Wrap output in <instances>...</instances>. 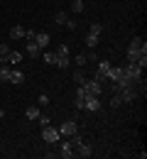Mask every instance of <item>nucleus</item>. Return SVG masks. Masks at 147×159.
Segmentation results:
<instances>
[{"instance_id": "obj_22", "label": "nucleus", "mask_w": 147, "mask_h": 159, "mask_svg": "<svg viewBox=\"0 0 147 159\" xmlns=\"http://www.w3.org/2000/svg\"><path fill=\"white\" fill-rule=\"evenodd\" d=\"M71 10H74V12H84L86 2H84V0H74V2H71Z\"/></svg>"}, {"instance_id": "obj_1", "label": "nucleus", "mask_w": 147, "mask_h": 159, "mask_svg": "<svg viewBox=\"0 0 147 159\" xmlns=\"http://www.w3.org/2000/svg\"><path fill=\"white\" fill-rule=\"evenodd\" d=\"M81 88H84L88 96H101V93H103V83L96 81V79H86L84 83H81Z\"/></svg>"}, {"instance_id": "obj_21", "label": "nucleus", "mask_w": 147, "mask_h": 159, "mask_svg": "<svg viewBox=\"0 0 147 159\" xmlns=\"http://www.w3.org/2000/svg\"><path fill=\"white\" fill-rule=\"evenodd\" d=\"M69 64H71V59H69V57H59V54H57V64H54V66H59V69H66Z\"/></svg>"}, {"instance_id": "obj_11", "label": "nucleus", "mask_w": 147, "mask_h": 159, "mask_svg": "<svg viewBox=\"0 0 147 159\" xmlns=\"http://www.w3.org/2000/svg\"><path fill=\"white\" fill-rule=\"evenodd\" d=\"M25 52H27V57H32V59H37V57H42V49L34 44V42H27V47H25Z\"/></svg>"}, {"instance_id": "obj_24", "label": "nucleus", "mask_w": 147, "mask_h": 159, "mask_svg": "<svg viewBox=\"0 0 147 159\" xmlns=\"http://www.w3.org/2000/svg\"><path fill=\"white\" fill-rule=\"evenodd\" d=\"M74 64H76L79 69H84L86 64H88V59H86V54H79V57H74Z\"/></svg>"}, {"instance_id": "obj_15", "label": "nucleus", "mask_w": 147, "mask_h": 159, "mask_svg": "<svg viewBox=\"0 0 147 159\" xmlns=\"http://www.w3.org/2000/svg\"><path fill=\"white\" fill-rule=\"evenodd\" d=\"M10 39H25V27L15 25V27L10 30Z\"/></svg>"}, {"instance_id": "obj_13", "label": "nucleus", "mask_w": 147, "mask_h": 159, "mask_svg": "<svg viewBox=\"0 0 147 159\" xmlns=\"http://www.w3.org/2000/svg\"><path fill=\"white\" fill-rule=\"evenodd\" d=\"M39 115H42L39 105H32V108H27V110H25V118H27V120H37Z\"/></svg>"}, {"instance_id": "obj_5", "label": "nucleus", "mask_w": 147, "mask_h": 159, "mask_svg": "<svg viewBox=\"0 0 147 159\" xmlns=\"http://www.w3.org/2000/svg\"><path fill=\"white\" fill-rule=\"evenodd\" d=\"M110 71V61H105V59H101L98 61V69H96V81H101L103 83V79H105V74Z\"/></svg>"}, {"instance_id": "obj_34", "label": "nucleus", "mask_w": 147, "mask_h": 159, "mask_svg": "<svg viewBox=\"0 0 147 159\" xmlns=\"http://www.w3.org/2000/svg\"><path fill=\"white\" fill-rule=\"evenodd\" d=\"M64 25H66V30H76V20H66Z\"/></svg>"}, {"instance_id": "obj_18", "label": "nucleus", "mask_w": 147, "mask_h": 159, "mask_svg": "<svg viewBox=\"0 0 147 159\" xmlns=\"http://www.w3.org/2000/svg\"><path fill=\"white\" fill-rule=\"evenodd\" d=\"M98 42H101V37H98V34H91V32L86 34V44H88L91 49H96V47H98Z\"/></svg>"}, {"instance_id": "obj_26", "label": "nucleus", "mask_w": 147, "mask_h": 159, "mask_svg": "<svg viewBox=\"0 0 147 159\" xmlns=\"http://www.w3.org/2000/svg\"><path fill=\"white\" fill-rule=\"evenodd\" d=\"M110 105H113V108H120V105H123V100H120V93H113V98H110Z\"/></svg>"}, {"instance_id": "obj_9", "label": "nucleus", "mask_w": 147, "mask_h": 159, "mask_svg": "<svg viewBox=\"0 0 147 159\" xmlns=\"http://www.w3.org/2000/svg\"><path fill=\"white\" fill-rule=\"evenodd\" d=\"M59 154H62L64 159H74V154H76V149H74V144H71V139L69 142H64L62 149H59Z\"/></svg>"}, {"instance_id": "obj_23", "label": "nucleus", "mask_w": 147, "mask_h": 159, "mask_svg": "<svg viewBox=\"0 0 147 159\" xmlns=\"http://www.w3.org/2000/svg\"><path fill=\"white\" fill-rule=\"evenodd\" d=\"M69 20V15H66V12H57V15H54V22H57V25H59V27H64V22Z\"/></svg>"}, {"instance_id": "obj_8", "label": "nucleus", "mask_w": 147, "mask_h": 159, "mask_svg": "<svg viewBox=\"0 0 147 159\" xmlns=\"http://www.w3.org/2000/svg\"><path fill=\"white\" fill-rule=\"evenodd\" d=\"M127 49H130V52H142V54H147V44H145V39H140V37H135V39L130 42Z\"/></svg>"}, {"instance_id": "obj_17", "label": "nucleus", "mask_w": 147, "mask_h": 159, "mask_svg": "<svg viewBox=\"0 0 147 159\" xmlns=\"http://www.w3.org/2000/svg\"><path fill=\"white\" fill-rule=\"evenodd\" d=\"M10 74H12V69L2 61V64H0V79H2V81H10Z\"/></svg>"}, {"instance_id": "obj_16", "label": "nucleus", "mask_w": 147, "mask_h": 159, "mask_svg": "<svg viewBox=\"0 0 147 159\" xmlns=\"http://www.w3.org/2000/svg\"><path fill=\"white\" fill-rule=\"evenodd\" d=\"M10 83H15V86L25 83V74H22V71H12V74H10Z\"/></svg>"}, {"instance_id": "obj_7", "label": "nucleus", "mask_w": 147, "mask_h": 159, "mask_svg": "<svg viewBox=\"0 0 147 159\" xmlns=\"http://www.w3.org/2000/svg\"><path fill=\"white\" fill-rule=\"evenodd\" d=\"M98 108H101V98H98V96H88V98H86L84 110H91V113H96Z\"/></svg>"}, {"instance_id": "obj_14", "label": "nucleus", "mask_w": 147, "mask_h": 159, "mask_svg": "<svg viewBox=\"0 0 147 159\" xmlns=\"http://www.w3.org/2000/svg\"><path fill=\"white\" fill-rule=\"evenodd\" d=\"M76 152H79V157H91V154H93V147L86 144V142H81V144L76 147Z\"/></svg>"}, {"instance_id": "obj_6", "label": "nucleus", "mask_w": 147, "mask_h": 159, "mask_svg": "<svg viewBox=\"0 0 147 159\" xmlns=\"http://www.w3.org/2000/svg\"><path fill=\"white\" fill-rule=\"evenodd\" d=\"M118 93H120V100H123V103H132V100L137 98V93H135V88H132V86H127V88L118 91Z\"/></svg>"}, {"instance_id": "obj_30", "label": "nucleus", "mask_w": 147, "mask_h": 159, "mask_svg": "<svg viewBox=\"0 0 147 159\" xmlns=\"http://www.w3.org/2000/svg\"><path fill=\"white\" fill-rule=\"evenodd\" d=\"M7 54H10V47L7 44H0V57H2V61L7 59Z\"/></svg>"}, {"instance_id": "obj_20", "label": "nucleus", "mask_w": 147, "mask_h": 159, "mask_svg": "<svg viewBox=\"0 0 147 159\" xmlns=\"http://www.w3.org/2000/svg\"><path fill=\"white\" fill-rule=\"evenodd\" d=\"M5 61H10V64H20L22 61V52H12V49H10V54H7V59Z\"/></svg>"}, {"instance_id": "obj_10", "label": "nucleus", "mask_w": 147, "mask_h": 159, "mask_svg": "<svg viewBox=\"0 0 147 159\" xmlns=\"http://www.w3.org/2000/svg\"><path fill=\"white\" fill-rule=\"evenodd\" d=\"M49 39H52V37H49V34H47V32H37V34H34V44H37V47H39V49H44V47H47V44H49Z\"/></svg>"}, {"instance_id": "obj_29", "label": "nucleus", "mask_w": 147, "mask_h": 159, "mask_svg": "<svg viewBox=\"0 0 147 159\" xmlns=\"http://www.w3.org/2000/svg\"><path fill=\"white\" fill-rule=\"evenodd\" d=\"M74 81H76V83H79V86H81V83H84V71H81V69H79V71H74Z\"/></svg>"}, {"instance_id": "obj_3", "label": "nucleus", "mask_w": 147, "mask_h": 159, "mask_svg": "<svg viewBox=\"0 0 147 159\" xmlns=\"http://www.w3.org/2000/svg\"><path fill=\"white\" fill-rule=\"evenodd\" d=\"M42 137H44V142L47 144H54V142H59V130L57 127H52V125H47V127H42Z\"/></svg>"}, {"instance_id": "obj_32", "label": "nucleus", "mask_w": 147, "mask_h": 159, "mask_svg": "<svg viewBox=\"0 0 147 159\" xmlns=\"http://www.w3.org/2000/svg\"><path fill=\"white\" fill-rule=\"evenodd\" d=\"M34 34H37L34 30H25V39H27V42H32V39H34Z\"/></svg>"}, {"instance_id": "obj_27", "label": "nucleus", "mask_w": 147, "mask_h": 159, "mask_svg": "<svg viewBox=\"0 0 147 159\" xmlns=\"http://www.w3.org/2000/svg\"><path fill=\"white\" fill-rule=\"evenodd\" d=\"M69 52H71V47H69V44H62V47L57 49V54H59V57H69Z\"/></svg>"}, {"instance_id": "obj_12", "label": "nucleus", "mask_w": 147, "mask_h": 159, "mask_svg": "<svg viewBox=\"0 0 147 159\" xmlns=\"http://www.w3.org/2000/svg\"><path fill=\"white\" fill-rule=\"evenodd\" d=\"M123 76V66H110V71L105 74V79H110V81H118Z\"/></svg>"}, {"instance_id": "obj_19", "label": "nucleus", "mask_w": 147, "mask_h": 159, "mask_svg": "<svg viewBox=\"0 0 147 159\" xmlns=\"http://www.w3.org/2000/svg\"><path fill=\"white\" fill-rule=\"evenodd\" d=\"M42 59H44V64L54 66V64H57V52H44V54H42Z\"/></svg>"}, {"instance_id": "obj_2", "label": "nucleus", "mask_w": 147, "mask_h": 159, "mask_svg": "<svg viewBox=\"0 0 147 159\" xmlns=\"http://www.w3.org/2000/svg\"><path fill=\"white\" fill-rule=\"evenodd\" d=\"M57 130H59V135H64V137H71V135H76V132H79V125H76L74 120H64Z\"/></svg>"}, {"instance_id": "obj_25", "label": "nucleus", "mask_w": 147, "mask_h": 159, "mask_svg": "<svg viewBox=\"0 0 147 159\" xmlns=\"http://www.w3.org/2000/svg\"><path fill=\"white\" fill-rule=\"evenodd\" d=\"M88 32H91V34H98V37H101V32H103V25H101V22H93Z\"/></svg>"}, {"instance_id": "obj_33", "label": "nucleus", "mask_w": 147, "mask_h": 159, "mask_svg": "<svg viewBox=\"0 0 147 159\" xmlns=\"http://www.w3.org/2000/svg\"><path fill=\"white\" fill-rule=\"evenodd\" d=\"M37 120H39V125H42V127H47V125H49V118H47V115H39Z\"/></svg>"}, {"instance_id": "obj_31", "label": "nucleus", "mask_w": 147, "mask_h": 159, "mask_svg": "<svg viewBox=\"0 0 147 159\" xmlns=\"http://www.w3.org/2000/svg\"><path fill=\"white\" fill-rule=\"evenodd\" d=\"M37 103H39V105H49V96H47V93H42V96L37 98Z\"/></svg>"}, {"instance_id": "obj_28", "label": "nucleus", "mask_w": 147, "mask_h": 159, "mask_svg": "<svg viewBox=\"0 0 147 159\" xmlns=\"http://www.w3.org/2000/svg\"><path fill=\"white\" fill-rule=\"evenodd\" d=\"M74 105H76L79 110H84V105H86V96H76V100H74Z\"/></svg>"}, {"instance_id": "obj_4", "label": "nucleus", "mask_w": 147, "mask_h": 159, "mask_svg": "<svg viewBox=\"0 0 147 159\" xmlns=\"http://www.w3.org/2000/svg\"><path fill=\"white\" fill-rule=\"evenodd\" d=\"M123 74H125L127 79H132V81L142 79V69H140L137 64H125V66H123Z\"/></svg>"}]
</instances>
